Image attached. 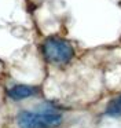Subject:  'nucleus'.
Listing matches in <instances>:
<instances>
[{"label": "nucleus", "mask_w": 121, "mask_h": 128, "mask_svg": "<svg viewBox=\"0 0 121 128\" xmlns=\"http://www.w3.org/2000/svg\"><path fill=\"white\" fill-rule=\"evenodd\" d=\"M106 114L107 116H113V117L121 116V96L110 100L106 108Z\"/></svg>", "instance_id": "20e7f679"}, {"label": "nucleus", "mask_w": 121, "mask_h": 128, "mask_svg": "<svg viewBox=\"0 0 121 128\" xmlns=\"http://www.w3.org/2000/svg\"><path fill=\"white\" fill-rule=\"evenodd\" d=\"M60 121L62 114L51 103H44L34 110H22L16 116L19 128H55Z\"/></svg>", "instance_id": "f257e3e1"}, {"label": "nucleus", "mask_w": 121, "mask_h": 128, "mask_svg": "<svg viewBox=\"0 0 121 128\" xmlns=\"http://www.w3.org/2000/svg\"><path fill=\"white\" fill-rule=\"evenodd\" d=\"M41 51H43L46 61L55 65L68 64V62L72 61V58L74 55L73 47L70 46V43H68L63 39H59V37L46 39L43 46H41Z\"/></svg>", "instance_id": "f03ea898"}, {"label": "nucleus", "mask_w": 121, "mask_h": 128, "mask_svg": "<svg viewBox=\"0 0 121 128\" xmlns=\"http://www.w3.org/2000/svg\"><path fill=\"white\" fill-rule=\"evenodd\" d=\"M38 94V88L34 86H28V84H15L7 91L8 98L12 100H24L28 98H32Z\"/></svg>", "instance_id": "7ed1b4c3"}]
</instances>
